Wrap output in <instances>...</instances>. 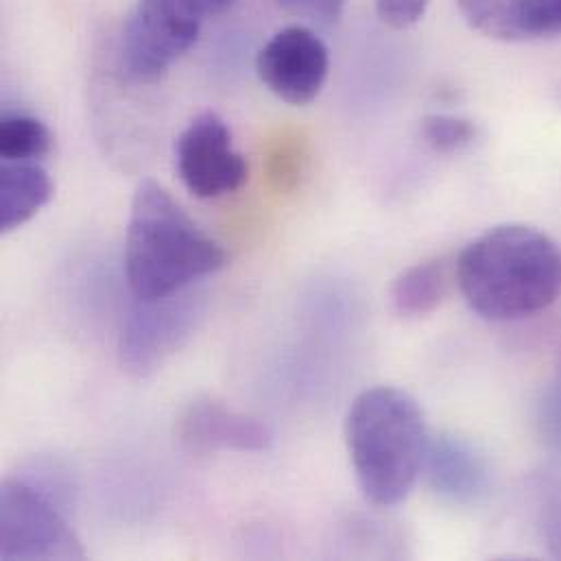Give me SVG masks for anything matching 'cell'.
<instances>
[{"mask_svg":"<svg viewBox=\"0 0 561 561\" xmlns=\"http://www.w3.org/2000/svg\"><path fill=\"white\" fill-rule=\"evenodd\" d=\"M53 197V182L37 162H4L0 169V232L28 224Z\"/></svg>","mask_w":561,"mask_h":561,"instance_id":"8fae6325","label":"cell"},{"mask_svg":"<svg viewBox=\"0 0 561 561\" xmlns=\"http://www.w3.org/2000/svg\"><path fill=\"white\" fill-rule=\"evenodd\" d=\"M457 282L455 263L446 259H433L407 267L396 276L389 297L393 310L404 319H420L435 312Z\"/></svg>","mask_w":561,"mask_h":561,"instance_id":"7c38bea8","label":"cell"},{"mask_svg":"<svg viewBox=\"0 0 561 561\" xmlns=\"http://www.w3.org/2000/svg\"><path fill=\"white\" fill-rule=\"evenodd\" d=\"M540 527L549 551L561 558V481L556 479L540 488Z\"/></svg>","mask_w":561,"mask_h":561,"instance_id":"e0dca14e","label":"cell"},{"mask_svg":"<svg viewBox=\"0 0 561 561\" xmlns=\"http://www.w3.org/2000/svg\"><path fill=\"white\" fill-rule=\"evenodd\" d=\"M204 13L193 0H138L121 37V70L131 83H158L186 55Z\"/></svg>","mask_w":561,"mask_h":561,"instance_id":"277c9868","label":"cell"},{"mask_svg":"<svg viewBox=\"0 0 561 561\" xmlns=\"http://www.w3.org/2000/svg\"><path fill=\"white\" fill-rule=\"evenodd\" d=\"M457 286L488 321H520L558 301L561 250L542 230L505 224L474 239L455 261Z\"/></svg>","mask_w":561,"mask_h":561,"instance_id":"6da1fadb","label":"cell"},{"mask_svg":"<svg viewBox=\"0 0 561 561\" xmlns=\"http://www.w3.org/2000/svg\"><path fill=\"white\" fill-rule=\"evenodd\" d=\"M422 138L437 153H459L474 145L479 129L470 118L455 114H428L422 118Z\"/></svg>","mask_w":561,"mask_h":561,"instance_id":"9a60e30c","label":"cell"},{"mask_svg":"<svg viewBox=\"0 0 561 561\" xmlns=\"http://www.w3.org/2000/svg\"><path fill=\"white\" fill-rule=\"evenodd\" d=\"M422 474L431 492L448 505H479L492 488L485 455L466 437L442 433L428 439Z\"/></svg>","mask_w":561,"mask_h":561,"instance_id":"9c48e42d","label":"cell"},{"mask_svg":"<svg viewBox=\"0 0 561 561\" xmlns=\"http://www.w3.org/2000/svg\"><path fill=\"white\" fill-rule=\"evenodd\" d=\"M284 11L317 22V24H332L341 18L345 0H276Z\"/></svg>","mask_w":561,"mask_h":561,"instance_id":"ffe728a7","label":"cell"},{"mask_svg":"<svg viewBox=\"0 0 561 561\" xmlns=\"http://www.w3.org/2000/svg\"><path fill=\"white\" fill-rule=\"evenodd\" d=\"M0 558L83 560L85 551L55 501L22 479H7L0 492Z\"/></svg>","mask_w":561,"mask_h":561,"instance_id":"5b68a950","label":"cell"},{"mask_svg":"<svg viewBox=\"0 0 561 561\" xmlns=\"http://www.w3.org/2000/svg\"><path fill=\"white\" fill-rule=\"evenodd\" d=\"M199 317V299L186 290L160 299H136L118 343L123 369L134 376L160 369L191 339Z\"/></svg>","mask_w":561,"mask_h":561,"instance_id":"8992f818","label":"cell"},{"mask_svg":"<svg viewBox=\"0 0 561 561\" xmlns=\"http://www.w3.org/2000/svg\"><path fill=\"white\" fill-rule=\"evenodd\" d=\"M518 0H457L468 24L494 39L512 42V20Z\"/></svg>","mask_w":561,"mask_h":561,"instance_id":"2e32d148","label":"cell"},{"mask_svg":"<svg viewBox=\"0 0 561 561\" xmlns=\"http://www.w3.org/2000/svg\"><path fill=\"white\" fill-rule=\"evenodd\" d=\"M330 70L323 39L308 26H286L272 35L256 57L261 81L288 105L312 103Z\"/></svg>","mask_w":561,"mask_h":561,"instance_id":"ba28073f","label":"cell"},{"mask_svg":"<svg viewBox=\"0 0 561 561\" xmlns=\"http://www.w3.org/2000/svg\"><path fill=\"white\" fill-rule=\"evenodd\" d=\"M53 149L50 129L35 116L7 112L0 118V158L4 162H39Z\"/></svg>","mask_w":561,"mask_h":561,"instance_id":"4fadbf2b","label":"cell"},{"mask_svg":"<svg viewBox=\"0 0 561 561\" xmlns=\"http://www.w3.org/2000/svg\"><path fill=\"white\" fill-rule=\"evenodd\" d=\"M224 248L156 182H142L131 199L125 276L136 299H160L221 272Z\"/></svg>","mask_w":561,"mask_h":561,"instance_id":"7a4b0ae2","label":"cell"},{"mask_svg":"<svg viewBox=\"0 0 561 561\" xmlns=\"http://www.w3.org/2000/svg\"><path fill=\"white\" fill-rule=\"evenodd\" d=\"M538 426L545 444L561 457V374L549 382L540 398Z\"/></svg>","mask_w":561,"mask_h":561,"instance_id":"ac0fdd59","label":"cell"},{"mask_svg":"<svg viewBox=\"0 0 561 561\" xmlns=\"http://www.w3.org/2000/svg\"><path fill=\"white\" fill-rule=\"evenodd\" d=\"M180 180L197 199H219L241 191L250 178L243 153L234 149L228 123L204 112L188 123L175 145Z\"/></svg>","mask_w":561,"mask_h":561,"instance_id":"52a82bcc","label":"cell"},{"mask_svg":"<svg viewBox=\"0 0 561 561\" xmlns=\"http://www.w3.org/2000/svg\"><path fill=\"white\" fill-rule=\"evenodd\" d=\"M184 444L199 453L239 450L261 453L272 446V431L261 420L234 411L217 400H195L180 422Z\"/></svg>","mask_w":561,"mask_h":561,"instance_id":"30bf717a","label":"cell"},{"mask_svg":"<svg viewBox=\"0 0 561 561\" xmlns=\"http://www.w3.org/2000/svg\"><path fill=\"white\" fill-rule=\"evenodd\" d=\"M561 37V0H518L512 42Z\"/></svg>","mask_w":561,"mask_h":561,"instance_id":"5bb4252c","label":"cell"},{"mask_svg":"<svg viewBox=\"0 0 561 561\" xmlns=\"http://www.w3.org/2000/svg\"><path fill=\"white\" fill-rule=\"evenodd\" d=\"M428 2L431 0H376V13L382 24L404 31L424 18Z\"/></svg>","mask_w":561,"mask_h":561,"instance_id":"d6986e66","label":"cell"},{"mask_svg":"<svg viewBox=\"0 0 561 561\" xmlns=\"http://www.w3.org/2000/svg\"><path fill=\"white\" fill-rule=\"evenodd\" d=\"M424 411L398 387L360 391L345 415V444L360 494L396 507L417 483L428 448Z\"/></svg>","mask_w":561,"mask_h":561,"instance_id":"3957f363","label":"cell"},{"mask_svg":"<svg viewBox=\"0 0 561 561\" xmlns=\"http://www.w3.org/2000/svg\"><path fill=\"white\" fill-rule=\"evenodd\" d=\"M204 15H221L234 7L237 0H193Z\"/></svg>","mask_w":561,"mask_h":561,"instance_id":"44dd1931","label":"cell"}]
</instances>
